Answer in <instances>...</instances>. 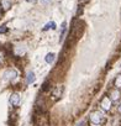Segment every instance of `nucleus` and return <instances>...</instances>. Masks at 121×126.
Segmentation results:
<instances>
[{"label":"nucleus","instance_id":"1","mask_svg":"<svg viewBox=\"0 0 121 126\" xmlns=\"http://www.w3.org/2000/svg\"><path fill=\"white\" fill-rule=\"evenodd\" d=\"M105 120H106L105 112L101 110H94L89 114V122L93 126H100L105 122Z\"/></svg>","mask_w":121,"mask_h":126},{"label":"nucleus","instance_id":"2","mask_svg":"<svg viewBox=\"0 0 121 126\" xmlns=\"http://www.w3.org/2000/svg\"><path fill=\"white\" fill-rule=\"evenodd\" d=\"M112 106V100L110 99V96H104L100 100V108L103 111H109Z\"/></svg>","mask_w":121,"mask_h":126},{"label":"nucleus","instance_id":"3","mask_svg":"<svg viewBox=\"0 0 121 126\" xmlns=\"http://www.w3.org/2000/svg\"><path fill=\"white\" fill-rule=\"evenodd\" d=\"M3 77H4V79L5 80H8V82H11V80H14L16 77H17V72L15 71V69H6L5 72H4V74H3Z\"/></svg>","mask_w":121,"mask_h":126},{"label":"nucleus","instance_id":"4","mask_svg":"<svg viewBox=\"0 0 121 126\" xmlns=\"http://www.w3.org/2000/svg\"><path fill=\"white\" fill-rule=\"evenodd\" d=\"M9 101H10V104H11L14 108H17V106L20 105V103H21V96H20L17 93H13V94L10 95V98H9Z\"/></svg>","mask_w":121,"mask_h":126},{"label":"nucleus","instance_id":"5","mask_svg":"<svg viewBox=\"0 0 121 126\" xmlns=\"http://www.w3.org/2000/svg\"><path fill=\"white\" fill-rule=\"evenodd\" d=\"M109 96H110V99H111L112 101H119L120 98H121V93H120V90H119L117 88H115V89H112V90L110 92Z\"/></svg>","mask_w":121,"mask_h":126},{"label":"nucleus","instance_id":"6","mask_svg":"<svg viewBox=\"0 0 121 126\" xmlns=\"http://www.w3.org/2000/svg\"><path fill=\"white\" fill-rule=\"evenodd\" d=\"M62 93H63V87L62 85H58L54 90H53V93H52V95L56 98V99H58V98H60V95H62Z\"/></svg>","mask_w":121,"mask_h":126},{"label":"nucleus","instance_id":"7","mask_svg":"<svg viewBox=\"0 0 121 126\" xmlns=\"http://www.w3.org/2000/svg\"><path fill=\"white\" fill-rule=\"evenodd\" d=\"M35 80H36V76H35V73H33L32 71L29 72V73H27V77H26V83H27V84H32Z\"/></svg>","mask_w":121,"mask_h":126},{"label":"nucleus","instance_id":"8","mask_svg":"<svg viewBox=\"0 0 121 126\" xmlns=\"http://www.w3.org/2000/svg\"><path fill=\"white\" fill-rule=\"evenodd\" d=\"M54 58H56V54L54 53H47V56H46V62L48 63V64H51V63H53V61H54Z\"/></svg>","mask_w":121,"mask_h":126},{"label":"nucleus","instance_id":"9","mask_svg":"<svg viewBox=\"0 0 121 126\" xmlns=\"http://www.w3.org/2000/svg\"><path fill=\"white\" fill-rule=\"evenodd\" d=\"M25 51H26V49H25V47H24V46H20V45H19V46H16V47H15V53H16L17 56L24 54V53H25Z\"/></svg>","mask_w":121,"mask_h":126},{"label":"nucleus","instance_id":"10","mask_svg":"<svg viewBox=\"0 0 121 126\" xmlns=\"http://www.w3.org/2000/svg\"><path fill=\"white\" fill-rule=\"evenodd\" d=\"M114 85H115V88H117V89L121 88V74H119V76L115 78V80H114Z\"/></svg>","mask_w":121,"mask_h":126},{"label":"nucleus","instance_id":"11","mask_svg":"<svg viewBox=\"0 0 121 126\" xmlns=\"http://www.w3.org/2000/svg\"><path fill=\"white\" fill-rule=\"evenodd\" d=\"M49 29H51V30H54V29H56V22H54V21L48 22V24L43 27V30H45V31H47V30H49Z\"/></svg>","mask_w":121,"mask_h":126},{"label":"nucleus","instance_id":"12","mask_svg":"<svg viewBox=\"0 0 121 126\" xmlns=\"http://www.w3.org/2000/svg\"><path fill=\"white\" fill-rule=\"evenodd\" d=\"M3 4H4V8H5V9H9L10 5H11V0H4Z\"/></svg>","mask_w":121,"mask_h":126},{"label":"nucleus","instance_id":"13","mask_svg":"<svg viewBox=\"0 0 121 126\" xmlns=\"http://www.w3.org/2000/svg\"><path fill=\"white\" fill-rule=\"evenodd\" d=\"M6 26H0V33H4V32H6Z\"/></svg>","mask_w":121,"mask_h":126},{"label":"nucleus","instance_id":"14","mask_svg":"<svg viewBox=\"0 0 121 126\" xmlns=\"http://www.w3.org/2000/svg\"><path fill=\"white\" fill-rule=\"evenodd\" d=\"M40 3H41V4H43V5H47V4H49V3H51V0H40Z\"/></svg>","mask_w":121,"mask_h":126},{"label":"nucleus","instance_id":"15","mask_svg":"<svg viewBox=\"0 0 121 126\" xmlns=\"http://www.w3.org/2000/svg\"><path fill=\"white\" fill-rule=\"evenodd\" d=\"M116 110H117V112H119V114H121V103H119V104H117Z\"/></svg>","mask_w":121,"mask_h":126},{"label":"nucleus","instance_id":"16","mask_svg":"<svg viewBox=\"0 0 121 126\" xmlns=\"http://www.w3.org/2000/svg\"><path fill=\"white\" fill-rule=\"evenodd\" d=\"M1 61H3V53L0 52V63H1Z\"/></svg>","mask_w":121,"mask_h":126},{"label":"nucleus","instance_id":"17","mask_svg":"<svg viewBox=\"0 0 121 126\" xmlns=\"http://www.w3.org/2000/svg\"><path fill=\"white\" fill-rule=\"evenodd\" d=\"M84 125H85V122H84V121H82V122H80L78 126H84Z\"/></svg>","mask_w":121,"mask_h":126},{"label":"nucleus","instance_id":"18","mask_svg":"<svg viewBox=\"0 0 121 126\" xmlns=\"http://www.w3.org/2000/svg\"><path fill=\"white\" fill-rule=\"evenodd\" d=\"M27 1H29V3H35L36 0H27Z\"/></svg>","mask_w":121,"mask_h":126}]
</instances>
